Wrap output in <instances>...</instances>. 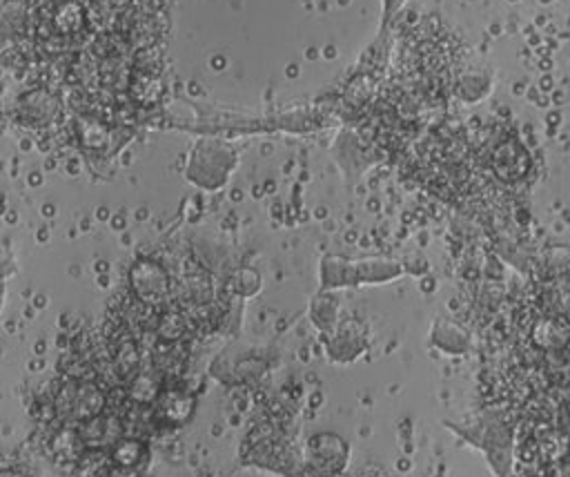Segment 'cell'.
Wrapping results in <instances>:
<instances>
[{
    "instance_id": "3",
    "label": "cell",
    "mask_w": 570,
    "mask_h": 477,
    "mask_svg": "<svg viewBox=\"0 0 570 477\" xmlns=\"http://www.w3.org/2000/svg\"><path fill=\"white\" fill-rule=\"evenodd\" d=\"M492 167L503 181H519L530 167L528 149L517 138H505L492 149Z\"/></svg>"
},
{
    "instance_id": "4",
    "label": "cell",
    "mask_w": 570,
    "mask_h": 477,
    "mask_svg": "<svg viewBox=\"0 0 570 477\" xmlns=\"http://www.w3.org/2000/svg\"><path fill=\"white\" fill-rule=\"evenodd\" d=\"M18 114L27 125L47 123L56 114V100L47 91L33 89L18 98Z\"/></svg>"
},
{
    "instance_id": "7",
    "label": "cell",
    "mask_w": 570,
    "mask_h": 477,
    "mask_svg": "<svg viewBox=\"0 0 570 477\" xmlns=\"http://www.w3.org/2000/svg\"><path fill=\"white\" fill-rule=\"evenodd\" d=\"M140 452H142V446L136 444V441H120L114 450V459L120 464V466H134L138 459H140Z\"/></svg>"
},
{
    "instance_id": "8",
    "label": "cell",
    "mask_w": 570,
    "mask_h": 477,
    "mask_svg": "<svg viewBox=\"0 0 570 477\" xmlns=\"http://www.w3.org/2000/svg\"><path fill=\"white\" fill-rule=\"evenodd\" d=\"M403 0H383V27H385V22H387V18H390V13H394L396 9H399V4H401Z\"/></svg>"
},
{
    "instance_id": "1",
    "label": "cell",
    "mask_w": 570,
    "mask_h": 477,
    "mask_svg": "<svg viewBox=\"0 0 570 477\" xmlns=\"http://www.w3.org/2000/svg\"><path fill=\"white\" fill-rule=\"evenodd\" d=\"M102 401L105 395L98 386L89 381H69L56 392L53 408L58 417L67 421H87L100 412Z\"/></svg>"
},
{
    "instance_id": "6",
    "label": "cell",
    "mask_w": 570,
    "mask_h": 477,
    "mask_svg": "<svg viewBox=\"0 0 570 477\" xmlns=\"http://www.w3.org/2000/svg\"><path fill=\"white\" fill-rule=\"evenodd\" d=\"M158 408L163 410V415H165L167 419L178 421V419H183V417L189 415V410H191V399L185 397L183 392H176V390H174V392H165Z\"/></svg>"
},
{
    "instance_id": "5",
    "label": "cell",
    "mask_w": 570,
    "mask_h": 477,
    "mask_svg": "<svg viewBox=\"0 0 570 477\" xmlns=\"http://www.w3.org/2000/svg\"><path fill=\"white\" fill-rule=\"evenodd\" d=\"M492 74L488 71H465L454 82V94L465 103H476L490 94Z\"/></svg>"
},
{
    "instance_id": "2",
    "label": "cell",
    "mask_w": 570,
    "mask_h": 477,
    "mask_svg": "<svg viewBox=\"0 0 570 477\" xmlns=\"http://www.w3.org/2000/svg\"><path fill=\"white\" fill-rule=\"evenodd\" d=\"M129 281H131L134 296L149 303V305H158L163 301V296L167 294V290H169V281H167L165 270L154 261H138L131 267Z\"/></svg>"
}]
</instances>
